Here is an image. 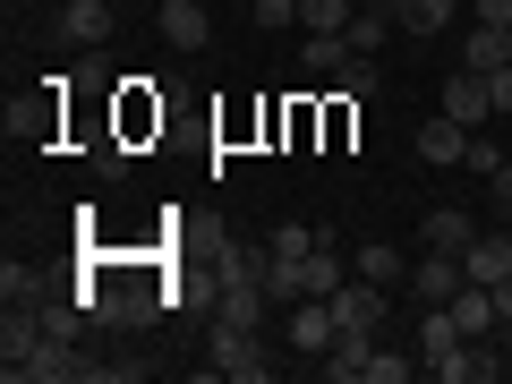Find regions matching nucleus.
<instances>
[{"label":"nucleus","mask_w":512,"mask_h":384,"mask_svg":"<svg viewBox=\"0 0 512 384\" xmlns=\"http://www.w3.org/2000/svg\"><path fill=\"white\" fill-rule=\"evenodd\" d=\"M60 35L69 43H111V0H60Z\"/></svg>","instance_id":"nucleus-11"},{"label":"nucleus","mask_w":512,"mask_h":384,"mask_svg":"<svg viewBox=\"0 0 512 384\" xmlns=\"http://www.w3.org/2000/svg\"><path fill=\"white\" fill-rule=\"evenodd\" d=\"M248 18H256V26H291V18H299V0H256Z\"/></svg>","instance_id":"nucleus-26"},{"label":"nucleus","mask_w":512,"mask_h":384,"mask_svg":"<svg viewBox=\"0 0 512 384\" xmlns=\"http://www.w3.org/2000/svg\"><path fill=\"white\" fill-rule=\"evenodd\" d=\"M470 18L478 26H512V0H470Z\"/></svg>","instance_id":"nucleus-27"},{"label":"nucleus","mask_w":512,"mask_h":384,"mask_svg":"<svg viewBox=\"0 0 512 384\" xmlns=\"http://www.w3.org/2000/svg\"><path fill=\"white\" fill-rule=\"evenodd\" d=\"M461 9H470V0H461Z\"/></svg>","instance_id":"nucleus-29"},{"label":"nucleus","mask_w":512,"mask_h":384,"mask_svg":"<svg viewBox=\"0 0 512 384\" xmlns=\"http://www.w3.org/2000/svg\"><path fill=\"white\" fill-rule=\"evenodd\" d=\"M214 376H231V384H265V376H274V350L256 342L248 325H214Z\"/></svg>","instance_id":"nucleus-1"},{"label":"nucleus","mask_w":512,"mask_h":384,"mask_svg":"<svg viewBox=\"0 0 512 384\" xmlns=\"http://www.w3.org/2000/svg\"><path fill=\"white\" fill-rule=\"evenodd\" d=\"M350 18H359V0H299V26L308 35H350Z\"/></svg>","instance_id":"nucleus-19"},{"label":"nucleus","mask_w":512,"mask_h":384,"mask_svg":"<svg viewBox=\"0 0 512 384\" xmlns=\"http://www.w3.org/2000/svg\"><path fill=\"white\" fill-rule=\"evenodd\" d=\"M350 60H359V52H350V35H308V77H342Z\"/></svg>","instance_id":"nucleus-21"},{"label":"nucleus","mask_w":512,"mask_h":384,"mask_svg":"<svg viewBox=\"0 0 512 384\" xmlns=\"http://www.w3.org/2000/svg\"><path fill=\"white\" fill-rule=\"evenodd\" d=\"M316 239H325V222H282V231L265 239V256H282V265H299V256H316Z\"/></svg>","instance_id":"nucleus-20"},{"label":"nucleus","mask_w":512,"mask_h":384,"mask_svg":"<svg viewBox=\"0 0 512 384\" xmlns=\"http://www.w3.org/2000/svg\"><path fill=\"white\" fill-rule=\"evenodd\" d=\"M461 342H470V333L453 325V308H444V299H436V308H419V359H427V367H436V359H453Z\"/></svg>","instance_id":"nucleus-13"},{"label":"nucleus","mask_w":512,"mask_h":384,"mask_svg":"<svg viewBox=\"0 0 512 384\" xmlns=\"http://www.w3.org/2000/svg\"><path fill=\"white\" fill-rule=\"evenodd\" d=\"M461 163H470L478 180H495V171H504L512 154H495V137H487V128H470V154H461Z\"/></svg>","instance_id":"nucleus-24"},{"label":"nucleus","mask_w":512,"mask_h":384,"mask_svg":"<svg viewBox=\"0 0 512 384\" xmlns=\"http://www.w3.org/2000/svg\"><path fill=\"white\" fill-rule=\"evenodd\" d=\"M427 376H444V384H487V376H495V359H487V342H461L453 359H436Z\"/></svg>","instance_id":"nucleus-17"},{"label":"nucleus","mask_w":512,"mask_h":384,"mask_svg":"<svg viewBox=\"0 0 512 384\" xmlns=\"http://www.w3.org/2000/svg\"><path fill=\"white\" fill-rule=\"evenodd\" d=\"M367 350H376V333H342V342H333L316 367H325L333 384H367Z\"/></svg>","instance_id":"nucleus-14"},{"label":"nucleus","mask_w":512,"mask_h":384,"mask_svg":"<svg viewBox=\"0 0 512 384\" xmlns=\"http://www.w3.org/2000/svg\"><path fill=\"white\" fill-rule=\"evenodd\" d=\"M436 111H453L461 128H487V120H495V86H487V69H453V77H444V94H436Z\"/></svg>","instance_id":"nucleus-3"},{"label":"nucleus","mask_w":512,"mask_h":384,"mask_svg":"<svg viewBox=\"0 0 512 384\" xmlns=\"http://www.w3.org/2000/svg\"><path fill=\"white\" fill-rule=\"evenodd\" d=\"M384 9H393L402 35H444V26L461 18V0H384Z\"/></svg>","instance_id":"nucleus-12"},{"label":"nucleus","mask_w":512,"mask_h":384,"mask_svg":"<svg viewBox=\"0 0 512 384\" xmlns=\"http://www.w3.org/2000/svg\"><path fill=\"white\" fill-rule=\"evenodd\" d=\"M333 342H342V325H333V299H291V350H299V359H325Z\"/></svg>","instance_id":"nucleus-5"},{"label":"nucleus","mask_w":512,"mask_h":384,"mask_svg":"<svg viewBox=\"0 0 512 384\" xmlns=\"http://www.w3.org/2000/svg\"><path fill=\"white\" fill-rule=\"evenodd\" d=\"M419 154L427 163H461V154H470V128H461L453 111H427L419 120Z\"/></svg>","instance_id":"nucleus-10"},{"label":"nucleus","mask_w":512,"mask_h":384,"mask_svg":"<svg viewBox=\"0 0 512 384\" xmlns=\"http://www.w3.org/2000/svg\"><path fill=\"white\" fill-rule=\"evenodd\" d=\"M461 282H470V274H461V256H453V248H427L419 265H410V291H419V308H436V299H453Z\"/></svg>","instance_id":"nucleus-7"},{"label":"nucleus","mask_w":512,"mask_h":384,"mask_svg":"<svg viewBox=\"0 0 512 384\" xmlns=\"http://www.w3.org/2000/svg\"><path fill=\"white\" fill-rule=\"evenodd\" d=\"M350 282V265H342V239H316V256L299 265V299H333Z\"/></svg>","instance_id":"nucleus-8"},{"label":"nucleus","mask_w":512,"mask_h":384,"mask_svg":"<svg viewBox=\"0 0 512 384\" xmlns=\"http://www.w3.org/2000/svg\"><path fill=\"white\" fill-rule=\"evenodd\" d=\"M333 86H342V94H350V103H367V94H376V60H367V52H359V60H350V69H342V77H333Z\"/></svg>","instance_id":"nucleus-25"},{"label":"nucleus","mask_w":512,"mask_h":384,"mask_svg":"<svg viewBox=\"0 0 512 384\" xmlns=\"http://www.w3.org/2000/svg\"><path fill=\"white\" fill-rule=\"evenodd\" d=\"M419 376V359H402V350H367V384H410Z\"/></svg>","instance_id":"nucleus-23"},{"label":"nucleus","mask_w":512,"mask_h":384,"mask_svg":"<svg viewBox=\"0 0 512 384\" xmlns=\"http://www.w3.org/2000/svg\"><path fill=\"white\" fill-rule=\"evenodd\" d=\"M384 35H393V9H384V0L350 18V52H367V60H376V52H384Z\"/></svg>","instance_id":"nucleus-22"},{"label":"nucleus","mask_w":512,"mask_h":384,"mask_svg":"<svg viewBox=\"0 0 512 384\" xmlns=\"http://www.w3.org/2000/svg\"><path fill=\"white\" fill-rule=\"evenodd\" d=\"M444 308H453V325L470 333V342H487V333L504 325V308H495V291H478V282H461V291L444 299Z\"/></svg>","instance_id":"nucleus-9"},{"label":"nucleus","mask_w":512,"mask_h":384,"mask_svg":"<svg viewBox=\"0 0 512 384\" xmlns=\"http://www.w3.org/2000/svg\"><path fill=\"white\" fill-rule=\"evenodd\" d=\"M478 231H487V222H478V214H461V205H436V214H427V248H470V239Z\"/></svg>","instance_id":"nucleus-16"},{"label":"nucleus","mask_w":512,"mask_h":384,"mask_svg":"<svg viewBox=\"0 0 512 384\" xmlns=\"http://www.w3.org/2000/svg\"><path fill=\"white\" fill-rule=\"evenodd\" d=\"M487 86H495V120L512 111V69H487Z\"/></svg>","instance_id":"nucleus-28"},{"label":"nucleus","mask_w":512,"mask_h":384,"mask_svg":"<svg viewBox=\"0 0 512 384\" xmlns=\"http://www.w3.org/2000/svg\"><path fill=\"white\" fill-rule=\"evenodd\" d=\"M461 274H470L478 291H504V282H512V231H504V214H495L487 231L461 248Z\"/></svg>","instance_id":"nucleus-2"},{"label":"nucleus","mask_w":512,"mask_h":384,"mask_svg":"<svg viewBox=\"0 0 512 384\" xmlns=\"http://www.w3.org/2000/svg\"><path fill=\"white\" fill-rule=\"evenodd\" d=\"M333 325H342V333H384V282L350 274L342 291H333Z\"/></svg>","instance_id":"nucleus-4"},{"label":"nucleus","mask_w":512,"mask_h":384,"mask_svg":"<svg viewBox=\"0 0 512 384\" xmlns=\"http://www.w3.org/2000/svg\"><path fill=\"white\" fill-rule=\"evenodd\" d=\"M461 69H512V26H470Z\"/></svg>","instance_id":"nucleus-15"},{"label":"nucleus","mask_w":512,"mask_h":384,"mask_svg":"<svg viewBox=\"0 0 512 384\" xmlns=\"http://www.w3.org/2000/svg\"><path fill=\"white\" fill-rule=\"evenodd\" d=\"M154 35H163L171 52H205L214 18H205V0H163V9H154Z\"/></svg>","instance_id":"nucleus-6"},{"label":"nucleus","mask_w":512,"mask_h":384,"mask_svg":"<svg viewBox=\"0 0 512 384\" xmlns=\"http://www.w3.org/2000/svg\"><path fill=\"white\" fill-rule=\"evenodd\" d=\"M350 274H367V282H410V256L393 248V239H367V248H359V265H350Z\"/></svg>","instance_id":"nucleus-18"}]
</instances>
